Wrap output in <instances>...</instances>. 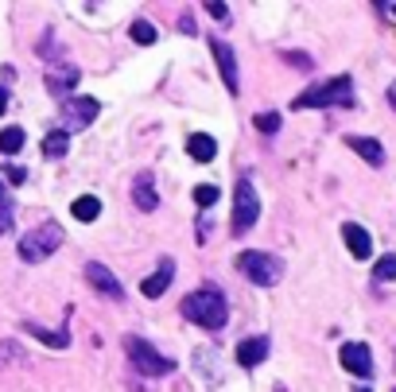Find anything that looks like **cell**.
<instances>
[{
  "label": "cell",
  "instance_id": "obj_1",
  "mask_svg": "<svg viewBox=\"0 0 396 392\" xmlns=\"http://www.w3.org/2000/svg\"><path fill=\"white\" fill-rule=\"evenodd\" d=\"M183 314H187L195 326H202V330H222L226 319H229V303L218 287H202V292L183 299Z\"/></svg>",
  "mask_w": 396,
  "mask_h": 392
},
{
  "label": "cell",
  "instance_id": "obj_2",
  "mask_svg": "<svg viewBox=\"0 0 396 392\" xmlns=\"http://www.w3.org/2000/svg\"><path fill=\"white\" fill-rule=\"evenodd\" d=\"M323 105L350 109V105H354V82H350L346 74H338V78L318 82V86L303 89V93L296 98V109H323Z\"/></svg>",
  "mask_w": 396,
  "mask_h": 392
},
{
  "label": "cell",
  "instance_id": "obj_3",
  "mask_svg": "<svg viewBox=\"0 0 396 392\" xmlns=\"http://www.w3.org/2000/svg\"><path fill=\"white\" fill-rule=\"evenodd\" d=\"M237 268H241L245 280H253V284H260V287L280 284V276H284V260L272 256V253H264V249H249V253H241Z\"/></svg>",
  "mask_w": 396,
  "mask_h": 392
},
{
  "label": "cell",
  "instance_id": "obj_4",
  "mask_svg": "<svg viewBox=\"0 0 396 392\" xmlns=\"http://www.w3.org/2000/svg\"><path fill=\"white\" fill-rule=\"evenodd\" d=\"M125 353L132 357V365H136L144 377H168V373H175V362H171V357H163L156 346L144 342V338H136V334H129V338H125Z\"/></svg>",
  "mask_w": 396,
  "mask_h": 392
},
{
  "label": "cell",
  "instance_id": "obj_5",
  "mask_svg": "<svg viewBox=\"0 0 396 392\" xmlns=\"http://www.w3.org/2000/svg\"><path fill=\"white\" fill-rule=\"evenodd\" d=\"M59 245H62V226L47 222V226H39V229H31V233L20 237V256L28 260V265H39V260H47Z\"/></svg>",
  "mask_w": 396,
  "mask_h": 392
},
{
  "label": "cell",
  "instance_id": "obj_6",
  "mask_svg": "<svg viewBox=\"0 0 396 392\" xmlns=\"http://www.w3.org/2000/svg\"><path fill=\"white\" fill-rule=\"evenodd\" d=\"M260 217V202H257V190L249 179H237V190H233V237L249 233V229L257 226Z\"/></svg>",
  "mask_w": 396,
  "mask_h": 392
},
{
  "label": "cell",
  "instance_id": "obj_7",
  "mask_svg": "<svg viewBox=\"0 0 396 392\" xmlns=\"http://www.w3.org/2000/svg\"><path fill=\"white\" fill-rule=\"evenodd\" d=\"M98 101L93 98H74L62 105V132H78V128H89L93 117H98Z\"/></svg>",
  "mask_w": 396,
  "mask_h": 392
},
{
  "label": "cell",
  "instance_id": "obj_8",
  "mask_svg": "<svg viewBox=\"0 0 396 392\" xmlns=\"http://www.w3.org/2000/svg\"><path fill=\"white\" fill-rule=\"evenodd\" d=\"M338 357H342V369H350L354 377H361V381L373 377V353H369L366 342H346Z\"/></svg>",
  "mask_w": 396,
  "mask_h": 392
},
{
  "label": "cell",
  "instance_id": "obj_9",
  "mask_svg": "<svg viewBox=\"0 0 396 392\" xmlns=\"http://www.w3.org/2000/svg\"><path fill=\"white\" fill-rule=\"evenodd\" d=\"M210 47H214V62H218V70H222L226 89H229V93H237V89H241V74H237V55H233V47L222 43V39H214Z\"/></svg>",
  "mask_w": 396,
  "mask_h": 392
},
{
  "label": "cell",
  "instance_id": "obj_10",
  "mask_svg": "<svg viewBox=\"0 0 396 392\" xmlns=\"http://www.w3.org/2000/svg\"><path fill=\"white\" fill-rule=\"evenodd\" d=\"M86 280L98 287L101 295H109V299H125V284H120L105 265H98V260H89V265H86Z\"/></svg>",
  "mask_w": 396,
  "mask_h": 392
},
{
  "label": "cell",
  "instance_id": "obj_11",
  "mask_svg": "<svg viewBox=\"0 0 396 392\" xmlns=\"http://www.w3.org/2000/svg\"><path fill=\"white\" fill-rule=\"evenodd\" d=\"M171 280H175V260H171V256H163V260L156 265V272H152L144 284H140V295H148V299H159V295L171 287Z\"/></svg>",
  "mask_w": 396,
  "mask_h": 392
},
{
  "label": "cell",
  "instance_id": "obj_12",
  "mask_svg": "<svg viewBox=\"0 0 396 392\" xmlns=\"http://www.w3.org/2000/svg\"><path fill=\"white\" fill-rule=\"evenodd\" d=\"M268 350H272V342H268L264 334H257V338H241V342H237V365L257 369V365L268 357Z\"/></svg>",
  "mask_w": 396,
  "mask_h": 392
},
{
  "label": "cell",
  "instance_id": "obj_13",
  "mask_svg": "<svg viewBox=\"0 0 396 392\" xmlns=\"http://www.w3.org/2000/svg\"><path fill=\"white\" fill-rule=\"evenodd\" d=\"M132 202H136V210H144V214H152V210L159 206V195H156V179H152V171H140V175L132 179Z\"/></svg>",
  "mask_w": 396,
  "mask_h": 392
},
{
  "label": "cell",
  "instance_id": "obj_14",
  "mask_svg": "<svg viewBox=\"0 0 396 392\" xmlns=\"http://www.w3.org/2000/svg\"><path fill=\"white\" fill-rule=\"evenodd\" d=\"M187 156L195 163H210V159L218 156V140L210 136V132H190L187 136Z\"/></svg>",
  "mask_w": 396,
  "mask_h": 392
},
{
  "label": "cell",
  "instance_id": "obj_15",
  "mask_svg": "<svg viewBox=\"0 0 396 392\" xmlns=\"http://www.w3.org/2000/svg\"><path fill=\"white\" fill-rule=\"evenodd\" d=\"M346 144L354 148L366 163H373V167L385 163V148H381V140H373V136H346Z\"/></svg>",
  "mask_w": 396,
  "mask_h": 392
},
{
  "label": "cell",
  "instance_id": "obj_16",
  "mask_svg": "<svg viewBox=\"0 0 396 392\" xmlns=\"http://www.w3.org/2000/svg\"><path fill=\"white\" fill-rule=\"evenodd\" d=\"M342 237H346L350 253H354L357 260H366V256L373 253V241H369V233H366L361 226H357V222H346V226H342Z\"/></svg>",
  "mask_w": 396,
  "mask_h": 392
},
{
  "label": "cell",
  "instance_id": "obj_17",
  "mask_svg": "<svg viewBox=\"0 0 396 392\" xmlns=\"http://www.w3.org/2000/svg\"><path fill=\"white\" fill-rule=\"evenodd\" d=\"M78 66H62V70H51L47 74V89L55 93V98H62V93H70V89L78 86Z\"/></svg>",
  "mask_w": 396,
  "mask_h": 392
},
{
  "label": "cell",
  "instance_id": "obj_18",
  "mask_svg": "<svg viewBox=\"0 0 396 392\" xmlns=\"http://www.w3.org/2000/svg\"><path fill=\"white\" fill-rule=\"evenodd\" d=\"M24 330H28L31 338H39L43 346H51V350H66L70 346V330H47V326H39V323H24Z\"/></svg>",
  "mask_w": 396,
  "mask_h": 392
},
{
  "label": "cell",
  "instance_id": "obj_19",
  "mask_svg": "<svg viewBox=\"0 0 396 392\" xmlns=\"http://www.w3.org/2000/svg\"><path fill=\"white\" fill-rule=\"evenodd\" d=\"M70 214L78 217V222H98V217H101V198H98V195H82V198H74Z\"/></svg>",
  "mask_w": 396,
  "mask_h": 392
},
{
  "label": "cell",
  "instance_id": "obj_20",
  "mask_svg": "<svg viewBox=\"0 0 396 392\" xmlns=\"http://www.w3.org/2000/svg\"><path fill=\"white\" fill-rule=\"evenodd\" d=\"M66 148H70V132H62V128H55V132L43 136V156H47V159L66 156Z\"/></svg>",
  "mask_w": 396,
  "mask_h": 392
},
{
  "label": "cell",
  "instance_id": "obj_21",
  "mask_svg": "<svg viewBox=\"0 0 396 392\" xmlns=\"http://www.w3.org/2000/svg\"><path fill=\"white\" fill-rule=\"evenodd\" d=\"M24 140H28L24 136V128H16V125L4 128V132H0V152H4V156H16V152L24 148Z\"/></svg>",
  "mask_w": 396,
  "mask_h": 392
},
{
  "label": "cell",
  "instance_id": "obj_22",
  "mask_svg": "<svg viewBox=\"0 0 396 392\" xmlns=\"http://www.w3.org/2000/svg\"><path fill=\"white\" fill-rule=\"evenodd\" d=\"M373 280H381V284H385V280H396V256H393V253H385L381 260H377Z\"/></svg>",
  "mask_w": 396,
  "mask_h": 392
},
{
  "label": "cell",
  "instance_id": "obj_23",
  "mask_svg": "<svg viewBox=\"0 0 396 392\" xmlns=\"http://www.w3.org/2000/svg\"><path fill=\"white\" fill-rule=\"evenodd\" d=\"M156 35H159V31H156V24H152V20H136V24H132V39H136V43H156Z\"/></svg>",
  "mask_w": 396,
  "mask_h": 392
},
{
  "label": "cell",
  "instance_id": "obj_24",
  "mask_svg": "<svg viewBox=\"0 0 396 392\" xmlns=\"http://www.w3.org/2000/svg\"><path fill=\"white\" fill-rule=\"evenodd\" d=\"M195 202H198V210H210L214 202H218V186H210V183L195 186Z\"/></svg>",
  "mask_w": 396,
  "mask_h": 392
},
{
  "label": "cell",
  "instance_id": "obj_25",
  "mask_svg": "<svg viewBox=\"0 0 396 392\" xmlns=\"http://www.w3.org/2000/svg\"><path fill=\"white\" fill-rule=\"evenodd\" d=\"M253 125H257L264 136H272V132H280V113H257V117H253Z\"/></svg>",
  "mask_w": 396,
  "mask_h": 392
},
{
  "label": "cell",
  "instance_id": "obj_26",
  "mask_svg": "<svg viewBox=\"0 0 396 392\" xmlns=\"http://www.w3.org/2000/svg\"><path fill=\"white\" fill-rule=\"evenodd\" d=\"M4 179H8V183H12V186H20V183H24V179H28V171H24V167H20V163H8V167H4Z\"/></svg>",
  "mask_w": 396,
  "mask_h": 392
},
{
  "label": "cell",
  "instance_id": "obj_27",
  "mask_svg": "<svg viewBox=\"0 0 396 392\" xmlns=\"http://www.w3.org/2000/svg\"><path fill=\"white\" fill-rule=\"evenodd\" d=\"M284 62H291V66H303V70H311V59H307V55H299V51H284Z\"/></svg>",
  "mask_w": 396,
  "mask_h": 392
},
{
  "label": "cell",
  "instance_id": "obj_28",
  "mask_svg": "<svg viewBox=\"0 0 396 392\" xmlns=\"http://www.w3.org/2000/svg\"><path fill=\"white\" fill-rule=\"evenodd\" d=\"M206 12L214 16V20H229V8H226V4H218V0H210V4H206Z\"/></svg>",
  "mask_w": 396,
  "mask_h": 392
},
{
  "label": "cell",
  "instance_id": "obj_29",
  "mask_svg": "<svg viewBox=\"0 0 396 392\" xmlns=\"http://www.w3.org/2000/svg\"><path fill=\"white\" fill-rule=\"evenodd\" d=\"M12 229V210H0V233H8Z\"/></svg>",
  "mask_w": 396,
  "mask_h": 392
},
{
  "label": "cell",
  "instance_id": "obj_30",
  "mask_svg": "<svg viewBox=\"0 0 396 392\" xmlns=\"http://www.w3.org/2000/svg\"><path fill=\"white\" fill-rule=\"evenodd\" d=\"M179 31H187V35H195V20H190V16H183V20H179Z\"/></svg>",
  "mask_w": 396,
  "mask_h": 392
},
{
  "label": "cell",
  "instance_id": "obj_31",
  "mask_svg": "<svg viewBox=\"0 0 396 392\" xmlns=\"http://www.w3.org/2000/svg\"><path fill=\"white\" fill-rule=\"evenodd\" d=\"M0 210H12V198H8V186L0 183Z\"/></svg>",
  "mask_w": 396,
  "mask_h": 392
},
{
  "label": "cell",
  "instance_id": "obj_32",
  "mask_svg": "<svg viewBox=\"0 0 396 392\" xmlns=\"http://www.w3.org/2000/svg\"><path fill=\"white\" fill-rule=\"evenodd\" d=\"M0 113H8V89H0Z\"/></svg>",
  "mask_w": 396,
  "mask_h": 392
},
{
  "label": "cell",
  "instance_id": "obj_33",
  "mask_svg": "<svg viewBox=\"0 0 396 392\" xmlns=\"http://www.w3.org/2000/svg\"><path fill=\"white\" fill-rule=\"evenodd\" d=\"M388 105L396 109V82H393V86H388Z\"/></svg>",
  "mask_w": 396,
  "mask_h": 392
},
{
  "label": "cell",
  "instance_id": "obj_34",
  "mask_svg": "<svg viewBox=\"0 0 396 392\" xmlns=\"http://www.w3.org/2000/svg\"><path fill=\"white\" fill-rule=\"evenodd\" d=\"M354 392H373V389H354Z\"/></svg>",
  "mask_w": 396,
  "mask_h": 392
},
{
  "label": "cell",
  "instance_id": "obj_35",
  "mask_svg": "<svg viewBox=\"0 0 396 392\" xmlns=\"http://www.w3.org/2000/svg\"><path fill=\"white\" fill-rule=\"evenodd\" d=\"M393 12H396V4H393Z\"/></svg>",
  "mask_w": 396,
  "mask_h": 392
},
{
  "label": "cell",
  "instance_id": "obj_36",
  "mask_svg": "<svg viewBox=\"0 0 396 392\" xmlns=\"http://www.w3.org/2000/svg\"><path fill=\"white\" fill-rule=\"evenodd\" d=\"M393 392H396V389H393Z\"/></svg>",
  "mask_w": 396,
  "mask_h": 392
}]
</instances>
